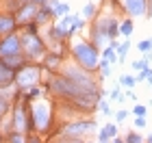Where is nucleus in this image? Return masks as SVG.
Instances as JSON below:
<instances>
[{
    "mask_svg": "<svg viewBox=\"0 0 152 143\" xmlns=\"http://www.w3.org/2000/svg\"><path fill=\"white\" fill-rule=\"evenodd\" d=\"M100 74H102V76H109V74H111V63H109L107 59L100 61Z\"/></svg>",
    "mask_w": 152,
    "mask_h": 143,
    "instance_id": "nucleus-16",
    "label": "nucleus"
},
{
    "mask_svg": "<svg viewBox=\"0 0 152 143\" xmlns=\"http://www.w3.org/2000/svg\"><path fill=\"white\" fill-rule=\"evenodd\" d=\"M83 13H85V15H91L94 13V4H87L85 9H83Z\"/></svg>",
    "mask_w": 152,
    "mask_h": 143,
    "instance_id": "nucleus-30",
    "label": "nucleus"
},
{
    "mask_svg": "<svg viewBox=\"0 0 152 143\" xmlns=\"http://www.w3.org/2000/svg\"><path fill=\"white\" fill-rule=\"evenodd\" d=\"M139 52H150V48H152V39H143V41H139Z\"/></svg>",
    "mask_w": 152,
    "mask_h": 143,
    "instance_id": "nucleus-19",
    "label": "nucleus"
},
{
    "mask_svg": "<svg viewBox=\"0 0 152 143\" xmlns=\"http://www.w3.org/2000/svg\"><path fill=\"white\" fill-rule=\"evenodd\" d=\"M124 9L130 15H143L146 13V0H124Z\"/></svg>",
    "mask_w": 152,
    "mask_h": 143,
    "instance_id": "nucleus-10",
    "label": "nucleus"
},
{
    "mask_svg": "<svg viewBox=\"0 0 152 143\" xmlns=\"http://www.w3.org/2000/svg\"><path fill=\"white\" fill-rule=\"evenodd\" d=\"M111 98H113L115 102H122V100H124V95H122V91H120V87H115V89L111 91Z\"/></svg>",
    "mask_w": 152,
    "mask_h": 143,
    "instance_id": "nucleus-23",
    "label": "nucleus"
},
{
    "mask_svg": "<svg viewBox=\"0 0 152 143\" xmlns=\"http://www.w3.org/2000/svg\"><path fill=\"white\" fill-rule=\"evenodd\" d=\"M89 130H94V121H76V124H70L61 132V137L65 141H72V139H80L83 134L89 132Z\"/></svg>",
    "mask_w": 152,
    "mask_h": 143,
    "instance_id": "nucleus-5",
    "label": "nucleus"
},
{
    "mask_svg": "<svg viewBox=\"0 0 152 143\" xmlns=\"http://www.w3.org/2000/svg\"><path fill=\"white\" fill-rule=\"evenodd\" d=\"M22 54V44H20V37L9 33V35H2V41H0V59H13Z\"/></svg>",
    "mask_w": 152,
    "mask_h": 143,
    "instance_id": "nucleus-3",
    "label": "nucleus"
},
{
    "mask_svg": "<svg viewBox=\"0 0 152 143\" xmlns=\"http://www.w3.org/2000/svg\"><path fill=\"white\" fill-rule=\"evenodd\" d=\"M9 111V100H7V93H0V121H2L4 113Z\"/></svg>",
    "mask_w": 152,
    "mask_h": 143,
    "instance_id": "nucleus-13",
    "label": "nucleus"
},
{
    "mask_svg": "<svg viewBox=\"0 0 152 143\" xmlns=\"http://www.w3.org/2000/svg\"><path fill=\"white\" fill-rule=\"evenodd\" d=\"M39 78V70L35 65H22L20 70H15V83L20 87H33Z\"/></svg>",
    "mask_w": 152,
    "mask_h": 143,
    "instance_id": "nucleus-4",
    "label": "nucleus"
},
{
    "mask_svg": "<svg viewBox=\"0 0 152 143\" xmlns=\"http://www.w3.org/2000/svg\"><path fill=\"white\" fill-rule=\"evenodd\" d=\"M74 57H76V61H78L87 72H91V70L98 67V50H96L94 46H89V44L78 41L74 46Z\"/></svg>",
    "mask_w": 152,
    "mask_h": 143,
    "instance_id": "nucleus-1",
    "label": "nucleus"
},
{
    "mask_svg": "<svg viewBox=\"0 0 152 143\" xmlns=\"http://www.w3.org/2000/svg\"><path fill=\"white\" fill-rule=\"evenodd\" d=\"M135 124L139 126V128H143L146 126V117H143V115H137V119H135Z\"/></svg>",
    "mask_w": 152,
    "mask_h": 143,
    "instance_id": "nucleus-29",
    "label": "nucleus"
},
{
    "mask_svg": "<svg viewBox=\"0 0 152 143\" xmlns=\"http://www.w3.org/2000/svg\"><path fill=\"white\" fill-rule=\"evenodd\" d=\"M57 63H59V57H57V54H54V57H48V59H46V65L50 67V70H54V67H57Z\"/></svg>",
    "mask_w": 152,
    "mask_h": 143,
    "instance_id": "nucleus-22",
    "label": "nucleus"
},
{
    "mask_svg": "<svg viewBox=\"0 0 152 143\" xmlns=\"http://www.w3.org/2000/svg\"><path fill=\"white\" fill-rule=\"evenodd\" d=\"M37 11H39V7H37V2L35 0H31V2H26L22 9L18 11V20L20 22H26V20H33L37 15Z\"/></svg>",
    "mask_w": 152,
    "mask_h": 143,
    "instance_id": "nucleus-9",
    "label": "nucleus"
},
{
    "mask_svg": "<svg viewBox=\"0 0 152 143\" xmlns=\"http://www.w3.org/2000/svg\"><path fill=\"white\" fill-rule=\"evenodd\" d=\"M148 74H150V67H143V70H141V74L137 76V80H146V78H148Z\"/></svg>",
    "mask_w": 152,
    "mask_h": 143,
    "instance_id": "nucleus-27",
    "label": "nucleus"
},
{
    "mask_svg": "<svg viewBox=\"0 0 152 143\" xmlns=\"http://www.w3.org/2000/svg\"><path fill=\"white\" fill-rule=\"evenodd\" d=\"M120 83H122V87H135L137 78H133V76H122V78H120Z\"/></svg>",
    "mask_w": 152,
    "mask_h": 143,
    "instance_id": "nucleus-18",
    "label": "nucleus"
},
{
    "mask_svg": "<svg viewBox=\"0 0 152 143\" xmlns=\"http://www.w3.org/2000/svg\"><path fill=\"white\" fill-rule=\"evenodd\" d=\"M100 111L102 113H109V104H107V102H100Z\"/></svg>",
    "mask_w": 152,
    "mask_h": 143,
    "instance_id": "nucleus-32",
    "label": "nucleus"
},
{
    "mask_svg": "<svg viewBox=\"0 0 152 143\" xmlns=\"http://www.w3.org/2000/svg\"><path fill=\"white\" fill-rule=\"evenodd\" d=\"M126 117H128V113H126V111H117V113H115V119H117V121H124Z\"/></svg>",
    "mask_w": 152,
    "mask_h": 143,
    "instance_id": "nucleus-28",
    "label": "nucleus"
},
{
    "mask_svg": "<svg viewBox=\"0 0 152 143\" xmlns=\"http://www.w3.org/2000/svg\"><path fill=\"white\" fill-rule=\"evenodd\" d=\"M20 44H22V50L26 52V57H28V59H37V57L44 54V41L37 37L35 26L26 28V33L20 37Z\"/></svg>",
    "mask_w": 152,
    "mask_h": 143,
    "instance_id": "nucleus-2",
    "label": "nucleus"
},
{
    "mask_svg": "<svg viewBox=\"0 0 152 143\" xmlns=\"http://www.w3.org/2000/svg\"><path fill=\"white\" fill-rule=\"evenodd\" d=\"M126 141H128V143H139V141H141V134H137V132H128Z\"/></svg>",
    "mask_w": 152,
    "mask_h": 143,
    "instance_id": "nucleus-24",
    "label": "nucleus"
},
{
    "mask_svg": "<svg viewBox=\"0 0 152 143\" xmlns=\"http://www.w3.org/2000/svg\"><path fill=\"white\" fill-rule=\"evenodd\" d=\"M67 11H70V7H67L65 2H61V4H57V7H54V11H52V15H59V17H61V15H65V13H67Z\"/></svg>",
    "mask_w": 152,
    "mask_h": 143,
    "instance_id": "nucleus-14",
    "label": "nucleus"
},
{
    "mask_svg": "<svg viewBox=\"0 0 152 143\" xmlns=\"http://www.w3.org/2000/svg\"><path fill=\"white\" fill-rule=\"evenodd\" d=\"M104 128H107L109 137H117V126H115V124H109V126H104Z\"/></svg>",
    "mask_w": 152,
    "mask_h": 143,
    "instance_id": "nucleus-25",
    "label": "nucleus"
},
{
    "mask_svg": "<svg viewBox=\"0 0 152 143\" xmlns=\"http://www.w3.org/2000/svg\"><path fill=\"white\" fill-rule=\"evenodd\" d=\"M63 76L72 78L74 83H78L80 87H85V89H89V91H96V83L87 76L85 72H80L78 67H72V65H70V67H65V74H63Z\"/></svg>",
    "mask_w": 152,
    "mask_h": 143,
    "instance_id": "nucleus-6",
    "label": "nucleus"
},
{
    "mask_svg": "<svg viewBox=\"0 0 152 143\" xmlns=\"http://www.w3.org/2000/svg\"><path fill=\"white\" fill-rule=\"evenodd\" d=\"M128 50H130V44L126 41V44H122V46H117V59H124L128 54Z\"/></svg>",
    "mask_w": 152,
    "mask_h": 143,
    "instance_id": "nucleus-17",
    "label": "nucleus"
},
{
    "mask_svg": "<svg viewBox=\"0 0 152 143\" xmlns=\"http://www.w3.org/2000/svg\"><path fill=\"white\" fill-rule=\"evenodd\" d=\"M107 35H109V39H115L117 35H120V26H117V22L111 20V17L107 20Z\"/></svg>",
    "mask_w": 152,
    "mask_h": 143,
    "instance_id": "nucleus-12",
    "label": "nucleus"
},
{
    "mask_svg": "<svg viewBox=\"0 0 152 143\" xmlns=\"http://www.w3.org/2000/svg\"><path fill=\"white\" fill-rule=\"evenodd\" d=\"M133 70H143V67H148V61L146 59H141V61H133Z\"/></svg>",
    "mask_w": 152,
    "mask_h": 143,
    "instance_id": "nucleus-21",
    "label": "nucleus"
},
{
    "mask_svg": "<svg viewBox=\"0 0 152 143\" xmlns=\"http://www.w3.org/2000/svg\"><path fill=\"white\" fill-rule=\"evenodd\" d=\"M15 28V17L13 15H0V35H9Z\"/></svg>",
    "mask_w": 152,
    "mask_h": 143,
    "instance_id": "nucleus-11",
    "label": "nucleus"
},
{
    "mask_svg": "<svg viewBox=\"0 0 152 143\" xmlns=\"http://www.w3.org/2000/svg\"><path fill=\"white\" fill-rule=\"evenodd\" d=\"M150 17H152V0H150Z\"/></svg>",
    "mask_w": 152,
    "mask_h": 143,
    "instance_id": "nucleus-34",
    "label": "nucleus"
},
{
    "mask_svg": "<svg viewBox=\"0 0 152 143\" xmlns=\"http://www.w3.org/2000/svg\"><path fill=\"white\" fill-rule=\"evenodd\" d=\"M146 80H148V83L152 85V70H150V74H148V78H146Z\"/></svg>",
    "mask_w": 152,
    "mask_h": 143,
    "instance_id": "nucleus-33",
    "label": "nucleus"
},
{
    "mask_svg": "<svg viewBox=\"0 0 152 143\" xmlns=\"http://www.w3.org/2000/svg\"><path fill=\"white\" fill-rule=\"evenodd\" d=\"M104 59L109 61V63L117 59V57H115V48H113V46H111V48H104Z\"/></svg>",
    "mask_w": 152,
    "mask_h": 143,
    "instance_id": "nucleus-20",
    "label": "nucleus"
},
{
    "mask_svg": "<svg viewBox=\"0 0 152 143\" xmlns=\"http://www.w3.org/2000/svg\"><path fill=\"white\" fill-rule=\"evenodd\" d=\"M120 33H122V35H133V22H130V20H126V22H124L122 26H120Z\"/></svg>",
    "mask_w": 152,
    "mask_h": 143,
    "instance_id": "nucleus-15",
    "label": "nucleus"
},
{
    "mask_svg": "<svg viewBox=\"0 0 152 143\" xmlns=\"http://www.w3.org/2000/svg\"><path fill=\"white\" fill-rule=\"evenodd\" d=\"M13 80H15V70H11V67L0 59V89H7Z\"/></svg>",
    "mask_w": 152,
    "mask_h": 143,
    "instance_id": "nucleus-8",
    "label": "nucleus"
},
{
    "mask_svg": "<svg viewBox=\"0 0 152 143\" xmlns=\"http://www.w3.org/2000/svg\"><path fill=\"white\" fill-rule=\"evenodd\" d=\"M109 139H111V137H109L107 128H102V130H100V134H98V141H102V143H104V141H109Z\"/></svg>",
    "mask_w": 152,
    "mask_h": 143,
    "instance_id": "nucleus-26",
    "label": "nucleus"
},
{
    "mask_svg": "<svg viewBox=\"0 0 152 143\" xmlns=\"http://www.w3.org/2000/svg\"><path fill=\"white\" fill-rule=\"evenodd\" d=\"M135 115H146V108L143 106H135Z\"/></svg>",
    "mask_w": 152,
    "mask_h": 143,
    "instance_id": "nucleus-31",
    "label": "nucleus"
},
{
    "mask_svg": "<svg viewBox=\"0 0 152 143\" xmlns=\"http://www.w3.org/2000/svg\"><path fill=\"white\" fill-rule=\"evenodd\" d=\"M31 117L35 119V121H33V126H35L37 130H46L48 124H50V113H48V106L46 104H37L35 108H31Z\"/></svg>",
    "mask_w": 152,
    "mask_h": 143,
    "instance_id": "nucleus-7",
    "label": "nucleus"
},
{
    "mask_svg": "<svg viewBox=\"0 0 152 143\" xmlns=\"http://www.w3.org/2000/svg\"><path fill=\"white\" fill-rule=\"evenodd\" d=\"M150 141H152V137H150Z\"/></svg>",
    "mask_w": 152,
    "mask_h": 143,
    "instance_id": "nucleus-36",
    "label": "nucleus"
},
{
    "mask_svg": "<svg viewBox=\"0 0 152 143\" xmlns=\"http://www.w3.org/2000/svg\"><path fill=\"white\" fill-rule=\"evenodd\" d=\"M22 2H31V0H22ZM35 2H37V0H35Z\"/></svg>",
    "mask_w": 152,
    "mask_h": 143,
    "instance_id": "nucleus-35",
    "label": "nucleus"
}]
</instances>
